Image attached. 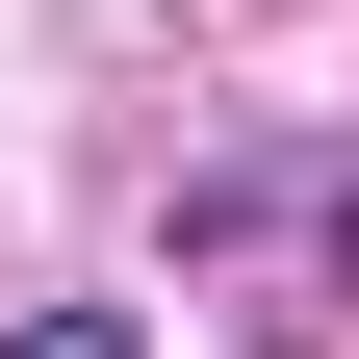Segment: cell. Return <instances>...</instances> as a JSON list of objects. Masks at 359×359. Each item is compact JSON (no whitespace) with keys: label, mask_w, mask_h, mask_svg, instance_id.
I'll return each instance as SVG.
<instances>
[{"label":"cell","mask_w":359,"mask_h":359,"mask_svg":"<svg viewBox=\"0 0 359 359\" xmlns=\"http://www.w3.org/2000/svg\"><path fill=\"white\" fill-rule=\"evenodd\" d=\"M0 359H154V334H128V308H26Z\"/></svg>","instance_id":"cell-1"}]
</instances>
